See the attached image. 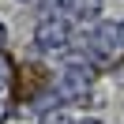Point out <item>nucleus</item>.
Returning <instances> with one entry per match:
<instances>
[{
	"label": "nucleus",
	"mask_w": 124,
	"mask_h": 124,
	"mask_svg": "<svg viewBox=\"0 0 124 124\" xmlns=\"http://www.w3.org/2000/svg\"><path fill=\"white\" fill-rule=\"evenodd\" d=\"M0 79H4V60H0Z\"/></svg>",
	"instance_id": "1"
},
{
	"label": "nucleus",
	"mask_w": 124,
	"mask_h": 124,
	"mask_svg": "<svg viewBox=\"0 0 124 124\" xmlns=\"http://www.w3.org/2000/svg\"><path fill=\"white\" fill-rule=\"evenodd\" d=\"M0 41H4V26H0Z\"/></svg>",
	"instance_id": "2"
}]
</instances>
